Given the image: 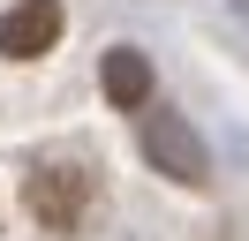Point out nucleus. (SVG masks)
Listing matches in <instances>:
<instances>
[{
  "label": "nucleus",
  "mask_w": 249,
  "mask_h": 241,
  "mask_svg": "<svg viewBox=\"0 0 249 241\" xmlns=\"http://www.w3.org/2000/svg\"><path fill=\"white\" fill-rule=\"evenodd\" d=\"M23 204H31L38 226H53V234H76L83 211H91V173L68 158H38L31 181H23Z\"/></svg>",
  "instance_id": "1"
},
{
  "label": "nucleus",
  "mask_w": 249,
  "mask_h": 241,
  "mask_svg": "<svg viewBox=\"0 0 249 241\" xmlns=\"http://www.w3.org/2000/svg\"><path fill=\"white\" fill-rule=\"evenodd\" d=\"M143 158L166 181H189V189L204 181V143H196V128H189L181 113H151L143 120Z\"/></svg>",
  "instance_id": "2"
},
{
  "label": "nucleus",
  "mask_w": 249,
  "mask_h": 241,
  "mask_svg": "<svg viewBox=\"0 0 249 241\" xmlns=\"http://www.w3.org/2000/svg\"><path fill=\"white\" fill-rule=\"evenodd\" d=\"M53 38H61V0H23V8L0 15V53L8 60H38Z\"/></svg>",
  "instance_id": "3"
},
{
  "label": "nucleus",
  "mask_w": 249,
  "mask_h": 241,
  "mask_svg": "<svg viewBox=\"0 0 249 241\" xmlns=\"http://www.w3.org/2000/svg\"><path fill=\"white\" fill-rule=\"evenodd\" d=\"M98 83H106V98L121 105V113H136V105L151 98V60H143L136 45H113V53H106V75H98Z\"/></svg>",
  "instance_id": "4"
}]
</instances>
